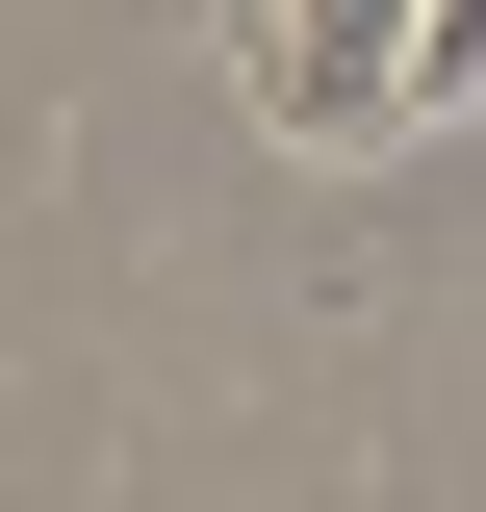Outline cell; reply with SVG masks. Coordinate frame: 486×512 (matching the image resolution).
I'll use <instances>...</instances> for the list:
<instances>
[{"mask_svg": "<svg viewBox=\"0 0 486 512\" xmlns=\"http://www.w3.org/2000/svg\"><path fill=\"white\" fill-rule=\"evenodd\" d=\"M410 26H435V0H256L231 77H256L282 154H359V128H410Z\"/></svg>", "mask_w": 486, "mask_h": 512, "instance_id": "cell-1", "label": "cell"}, {"mask_svg": "<svg viewBox=\"0 0 486 512\" xmlns=\"http://www.w3.org/2000/svg\"><path fill=\"white\" fill-rule=\"evenodd\" d=\"M231 26H256V0H231Z\"/></svg>", "mask_w": 486, "mask_h": 512, "instance_id": "cell-2", "label": "cell"}]
</instances>
